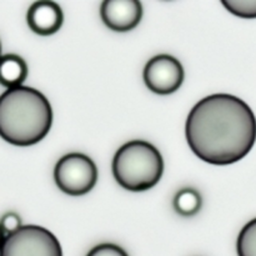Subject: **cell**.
Returning <instances> with one entry per match:
<instances>
[{"label": "cell", "mask_w": 256, "mask_h": 256, "mask_svg": "<svg viewBox=\"0 0 256 256\" xmlns=\"http://www.w3.org/2000/svg\"><path fill=\"white\" fill-rule=\"evenodd\" d=\"M188 144L202 162L229 165L244 159L256 140L252 108L230 94H212L192 109L185 125Z\"/></svg>", "instance_id": "cell-1"}, {"label": "cell", "mask_w": 256, "mask_h": 256, "mask_svg": "<svg viewBox=\"0 0 256 256\" xmlns=\"http://www.w3.org/2000/svg\"><path fill=\"white\" fill-rule=\"evenodd\" d=\"M52 124V105L39 90L22 85L0 95V136L9 144H36L46 136Z\"/></svg>", "instance_id": "cell-2"}, {"label": "cell", "mask_w": 256, "mask_h": 256, "mask_svg": "<svg viewBox=\"0 0 256 256\" xmlns=\"http://www.w3.org/2000/svg\"><path fill=\"white\" fill-rule=\"evenodd\" d=\"M112 175L129 192H145L159 182L164 160L159 150L145 140H132L122 145L112 159Z\"/></svg>", "instance_id": "cell-3"}, {"label": "cell", "mask_w": 256, "mask_h": 256, "mask_svg": "<svg viewBox=\"0 0 256 256\" xmlns=\"http://www.w3.org/2000/svg\"><path fill=\"white\" fill-rule=\"evenodd\" d=\"M54 180L62 192L80 196L92 192L98 182V168L88 155L70 152L56 162Z\"/></svg>", "instance_id": "cell-4"}, {"label": "cell", "mask_w": 256, "mask_h": 256, "mask_svg": "<svg viewBox=\"0 0 256 256\" xmlns=\"http://www.w3.org/2000/svg\"><path fill=\"white\" fill-rule=\"evenodd\" d=\"M0 256H62V252L52 232L39 225H22L5 238Z\"/></svg>", "instance_id": "cell-5"}, {"label": "cell", "mask_w": 256, "mask_h": 256, "mask_svg": "<svg viewBox=\"0 0 256 256\" xmlns=\"http://www.w3.org/2000/svg\"><path fill=\"white\" fill-rule=\"evenodd\" d=\"M145 85L152 92L168 95L175 92L184 82V69L176 58L160 54L146 62L142 72Z\"/></svg>", "instance_id": "cell-6"}, {"label": "cell", "mask_w": 256, "mask_h": 256, "mask_svg": "<svg viewBox=\"0 0 256 256\" xmlns=\"http://www.w3.org/2000/svg\"><path fill=\"white\" fill-rule=\"evenodd\" d=\"M104 24L114 32H130L139 25L142 5L138 0H105L100 6Z\"/></svg>", "instance_id": "cell-7"}, {"label": "cell", "mask_w": 256, "mask_h": 256, "mask_svg": "<svg viewBox=\"0 0 256 256\" xmlns=\"http://www.w3.org/2000/svg\"><path fill=\"white\" fill-rule=\"evenodd\" d=\"M26 22L35 34L48 36L59 32L64 22V14L59 4L54 2H36L29 8Z\"/></svg>", "instance_id": "cell-8"}, {"label": "cell", "mask_w": 256, "mask_h": 256, "mask_svg": "<svg viewBox=\"0 0 256 256\" xmlns=\"http://www.w3.org/2000/svg\"><path fill=\"white\" fill-rule=\"evenodd\" d=\"M28 76V65L16 54L0 56V84L8 89L22 86Z\"/></svg>", "instance_id": "cell-9"}, {"label": "cell", "mask_w": 256, "mask_h": 256, "mask_svg": "<svg viewBox=\"0 0 256 256\" xmlns=\"http://www.w3.org/2000/svg\"><path fill=\"white\" fill-rule=\"evenodd\" d=\"M172 204H174V209L178 214L182 215V216H192L202 209V195L195 189L185 188L176 192Z\"/></svg>", "instance_id": "cell-10"}, {"label": "cell", "mask_w": 256, "mask_h": 256, "mask_svg": "<svg viewBox=\"0 0 256 256\" xmlns=\"http://www.w3.org/2000/svg\"><path fill=\"white\" fill-rule=\"evenodd\" d=\"M238 255L256 256V219L250 220L240 232L236 242Z\"/></svg>", "instance_id": "cell-11"}, {"label": "cell", "mask_w": 256, "mask_h": 256, "mask_svg": "<svg viewBox=\"0 0 256 256\" xmlns=\"http://www.w3.org/2000/svg\"><path fill=\"white\" fill-rule=\"evenodd\" d=\"M228 12L244 19H256V0H222Z\"/></svg>", "instance_id": "cell-12"}, {"label": "cell", "mask_w": 256, "mask_h": 256, "mask_svg": "<svg viewBox=\"0 0 256 256\" xmlns=\"http://www.w3.org/2000/svg\"><path fill=\"white\" fill-rule=\"evenodd\" d=\"M0 228L2 229L4 234L6 235H12L14 234L15 232L22 228V218L14 212H9L6 214H4L0 219Z\"/></svg>", "instance_id": "cell-13"}, {"label": "cell", "mask_w": 256, "mask_h": 256, "mask_svg": "<svg viewBox=\"0 0 256 256\" xmlns=\"http://www.w3.org/2000/svg\"><path fill=\"white\" fill-rule=\"evenodd\" d=\"M86 256H129L126 254L122 248H120L119 245L115 244H109V242H105V244L96 245L95 248H92Z\"/></svg>", "instance_id": "cell-14"}, {"label": "cell", "mask_w": 256, "mask_h": 256, "mask_svg": "<svg viewBox=\"0 0 256 256\" xmlns=\"http://www.w3.org/2000/svg\"><path fill=\"white\" fill-rule=\"evenodd\" d=\"M5 238H6V235L4 234V232H2V228H0V249H2V244H4Z\"/></svg>", "instance_id": "cell-15"}, {"label": "cell", "mask_w": 256, "mask_h": 256, "mask_svg": "<svg viewBox=\"0 0 256 256\" xmlns=\"http://www.w3.org/2000/svg\"><path fill=\"white\" fill-rule=\"evenodd\" d=\"M0 56H2V42H0Z\"/></svg>", "instance_id": "cell-16"}]
</instances>
